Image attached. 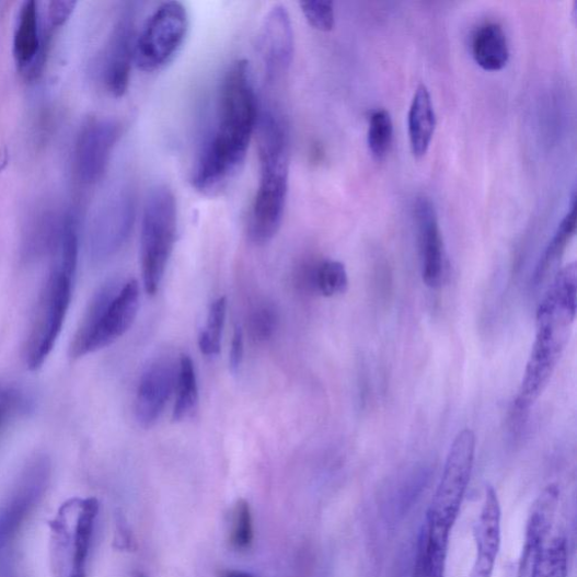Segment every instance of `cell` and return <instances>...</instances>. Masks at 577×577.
Wrapping results in <instances>:
<instances>
[{"label": "cell", "mask_w": 577, "mask_h": 577, "mask_svg": "<svg viewBox=\"0 0 577 577\" xmlns=\"http://www.w3.org/2000/svg\"><path fill=\"white\" fill-rule=\"evenodd\" d=\"M216 108L214 128L191 178L205 196L218 195L239 174L257 129L259 106L246 60H236L226 70Z\"/></svg>", "instance_id": "cell-1"}, {"label": "cell", "mask_w": 577, "mask_h": 577, "mask_svg": "<svg viewBox=\"0 0 577 577\" xmlns=\"http://www.w3.org/2000/svg\"><path fill=\"white\" fill-rule=\"evenodd\" d=\"M259 182L253 200L249 235L256 245L278 234L286 210L290 172V130L282 107L265 102L257 123Z\"/></svg>", "instance_id": "cell-2"}, {"label": "cell", "mask_w": 577, "mask_h": 577, "mask_svg": "<svg viewBox=\"0 0 577 577\" xmlns=\"http://www.w3.org/2000/svg\"><path fill=\"white\" fill-rule=\"evenodd\" d=\"M140 289L137 280H109L93 296L77 330L70 348L73 359L106 348L132 326L139 310Z\"/></svg>", "instance_id": "cell-3"}, {"label": "cell", "mask_w": 577, "mask_h": 577, "mask_svg": "<svg viewBox=\"0 0 577 577\" xmlns=\"http://www.w3.org/2000/svg\"><path fill=\"white\" fill-rule=\"evenodd\" d=\"M575 316L544 297L536 312V332L515 403L518 416L541 397L561 359Z\"/></svg>", "instance_id": "cell-4"}, {"label": "cell", "mask_w": 577, "mask_h": 577, "mask_svg": "<svg viewBox=\"0 0 577 577\" xmlns=\"http://www.w3.org/2000/svg\"><path fill=\"white\" fill-rule=\"evenodd\" d=\"M177 234V204L173 191L157 185L146 198L140 236L141 274L145 290L157 295L173 254Z\"/></svg>", "instance_id": "cell-5"}, {"label": "cell", "mask_w": 577, "mask_h": 577, "mask_svg": "<svg viewBox=\"0 0 577 577\" xmlns=\"http://www.w3.org/2000/svg\"><path fill=\"white\" fill-rule=\"evenodd\" d=\"M76 272L54 264L38 298L26 342L25 360L30 370L41 369L60 336L73 292Z\"/></svg>", "instance_id": "cell-6"}, {"label": "cell", "mask_w": 577, "mask_h": 577, "mask_svg": "<svg viewBox=\"0 0 577 577\" xmlns=\"http://www.w3.org/2000/svg\"><path fill=\"white\" fill-rule=\"evenodd\" d=\"M476 453L473 430L460 431L446 459L442 476L425 523L434 530L451 534L471 481Z\"/></svg>", "instance_id": "cell-7"}, {"label": "cell", "mask_w": 577, "mask_h": 577, "mask_svg": "<svg viewBox=\"0 0 577 577\" xmlns=\"http://www.w3.org/2000/svg\"><path fill=\"white\" fill-rule=\"evenodd\" d=\"M188 27V13L182 3L161 4L137 35L135 65L145 72L165 68L182 49Z\"/></svg>", "instance_id": "cell-8"}, {"label": "cell", "mask_w": 577, "mask_h": 577, "mask_svg": "<svg viewBox=\"0 0 577 577\" xmlns=\"http://www.w3.org/2000/svg\"><path fill=\"white\" fill-rule=\"evenodd\" d=\"M258 53L267 88L278 86L290 69L295 53L292 23L285 7L275 5L265 15L259 32Z\"/></svg>", "instance_id": "cell-9"}, {"label": "cell", "mask_w": 577, "mask_h": 577, "mask_svg": "<svg viewBox=\"0 0 577 577\" xmlns=\"http://www.w3.org/2000/svg\"><path fill=\"white\" fill-rule=\"evenodd\" d=\"M120 137L122 125L112 119H95L84 126L74 149L76 171L83 183L95 184L103 177Z\"/></svg>", "instance_id": "cell-10"}, {"label": "cell", "mask_w": 577, "mask_h": 577, "mask_svg": "<svg viewBox=\"0 0 577 577\" xmlns=\"http://www.w3.org/2000/svg\"><path fill=\"white\" fill-rule=\"evenodd\" d=\"M136 218V198L125 189L101 209L91 235L92 255L105 259L117 253L128 241Z\"/></svg>", "instance_id": "cell-11"}, {"label": "cell", "mask_w": 577, "mask_h": 577, "mask_svg": "<svg viewBox=\"0 0 577 577\" xmlns=\"http://www.w3.org/2000/svg\"><path fill=\"white\" fill-rule=\"evenodd\" d=\"M136 38L135 15L128 11L113 27L102 61L103 84L114 97H123L128 92Z\"/></svg>", "instance_id": "cell-12"}, {"label": "cell", "mask_w": 577, "mask_h": 577, "mask_svg": "<svg viewBox=\"0 0 577 577\" xmlns=\"http://www.w3.org/2000/svg\"><path fill=\"white\" fill-rule=\"evenodd\" d=\"M178 366L168 358L152 362L142 373L136 396V417L143 428L159 420L176 389Z\"/></svg>", "instance_id": "cell-13"}, {"label": "cell", "mask_w": 577, "mask_h": 577, "mask_svg": "<svg viewBox=\"0 0 577 577\" xmlns=\"http://www.w3.org/2000/svg\"><path fill=\"white\" fill-rule=\"evenodd\" d=\"M49 50V37L41 27L38 4L28 0L20 8L13 38V56L19 70L28 79L42 73Z\"/></svg>", "instance_id": "cell-14"}, {"label": "cell", "mask_w": 577, "mask_h": 577, "mask_svg": "<svg viewBox=\"0 0 577 577\" xmlns=\"http://www.w3.org/2000/svg\"><path fill=\"white\" fill-rule=\"evenodd\" d=\"M415 220L422 263V278L430 289H438L443 277V241L432 201L420 197L415 204Z\"/></svg>", "instance_id": "cell-15"}, {"label": "cell", "mask_w": 577, "mask_h": 577, "mask_svg": "<svg viewBox=\"0 0 577 577\" xmlns=\"http://www.w3.org/2000/svg\"><path fill=\"white\" fill-rule=\"evenodd\" d=\"M474 535L476 557L470 577H492L499 546H501V506L492 486L486 487Z\"/></svg>", "instance_id": "cell-16"}, {"label": "cell", "mask_w": 577, "mask_h": 577, "mask_svg": "<svg viewBox=\"0 0 577 577\" xmlns=\"http://www.w3.org/2000/svg\"><path fill=\"white\" fill-rule=\"evenodd\" d=\"M558 504L559 488L556 484H550L532 505L527 522L519 577L529 575L534 558L549 543Z\"/></svg>", "instance_id": "cell-17"}, {"label": "cell", "mask_w": 577, "mask_h": 577, "mask_svg": "<svg viewBox=\"0 0 577 577\" xmlns=\"http://www.w3.org/2000/svg\"><path fill=\"white\" fill-rule=\"evenodd\" d=\"M437 126L436 111L428 88L418 85L408 112V137L414 158L427 155Z\"/></svg>", "instance_id": "cell-18"}, {"label": "cell", "mask_w": 577, "mask_h": 577, "mask_svg": "<svg viewBox=\"0 0 577 577\" xmlns=\"http://www.w3.org/2000/svg\"><path fill=\"white\" fill-rule=\"evenodd\" d=\"M450 534L425 522L419 531L414 577H445Z\"/></svg>", "instance_id": "cell-19"}, {"label": "cell", "mask_w": 577, "mask_h": 577, "mask_svg": "<svg viewBox=\"0 0 577 577\" xmlns=\"http://www.w3.org/2000/svg\"><path fill=\"white\" fill-rule=\"evenodd\" d=\"M473 56L484 70L497 71L506 67L510 51L507 34L501 25L489 22L474 35Z\"/></svg>", "instance_id": "cell-20"}, {"label": "cell", "mask_w": 577, "mask_h": 577, "mask_svg": "<svg viewBox=\"0 0 577 577\" xmlns=\"http://www.w3.org/2000/svg\"><path fill=\"white\" fill-rule=\"evenodd\" d=\"M100 505L95 497L80 499L72 530L71 572H83L91 549Z\"/></svg>", "instance_id": "cell-21"}, {"label": "cell", "mask_w": 577, "mask_h": 577, "mask_svg": "<svg viewBox=\"0 0 577 577\" xmlns=\"http://www.w3.org/2000/svg\"><path fill=\"white\" fill-rule=\"evenodd\" d=\"M175 391L177 396L173 419L180 422L194 414L199 403L197 373L194 361L188 356L180 359Z\"/></svg>", "instance_id": "cell-22"}, {"label": "cell", "mask_w": 577, "mask_h": 577, "mask_svg": "<svg viewBox=\"0 0 577 577\" xmlns=\"http://www.w3.org/2000/svg\"><path fill=\"white\" fill-rule=\"evenodd\" d=\"M576 229V212L575 206L570 207V211L564 217L558 224L556 232L547 245L540 263L535 267L533 275V282L540 284L543 281L550 272L561 261L568 243L575 234Z\"/></svg>", "instance_id": "cell-23"}, {"label": "cell", "mask_w": 577, "mask_h": 577, "mask_svg": "<svg viewBox=\"0 0 577 577\" xmlns=\"http://www.w3.org/2000/svg\"><path fill=\"white\" fill-rule=\"evenodd\" d=\"M530 577H567V543L557 535L534 558Z\"/></svg>", "instance_id": "cell-24"}, {"label": "cell", "mask_w": 577, "mask_h": 577, "mask_svg": "<svg viewBox=\"0 0 577 577\" xmlns=\"http://www.w3.org/2000/svg\"><path fill=\"white\" fill-rule=\"evenodd\" d=\"M394 125L391 113L386 109H376L370 115L368 129V147L376 161L386 159L393 143Z\"/></svg>", "instance_id": "cell-25"}, {"label": "cell", "mask_w": 577, "mask_h": 577, "mask_svg": "<svg viewBox=\"0 0 577 577\" xmlns=\"http://www.w3.org/2000/svg\"><path fill=\"white\" fill-rule=\"evenodd\" d=\"M254 542V526L252 510L246 499L236 503L232 515V528L229 533V544L235 552H247Z\"/></svg>", "instance_id": "cell-26"}, {"label": "cell", "mask_w": 577, "mask_h": 577, "mask_svg": "<svg viewBox=\"0 0 577 577\" xmlns=\"http://www.w3.org/2000/svg\"><path fill=\"white\" fill-rule=\"evenodd\" d=\"M315 288L327 298L345 293L349 288V277L344 264L333 259L318 264Z\"/></svg>", "instance_id": "cell-27"}, {"label": "cell", "mask_w": 577, "mask_h": 577, "mask_svg": "<svg viewBox=\"0 0 577 577\" xmlns=\"http://www.w3.org/2000/svg\"><path fill=\"white\" fill-rule=\"evenodd\" d=\"M227 313V299L218 298L212 302L208 315V323L199 336L200 350L205 356H218L221 348V334Z\"/></svg>", "instance_id": "cell-28"}, {"label": "cell", "mask_w": 577, "mask_h": 577, "mask_svg": "<svg viewBox=\"0 0 577 577\" xmlns=\"http://www.w3.org/2000/svg\"><path fill=\"white\" fill-rule=\"evenodd\" d=\"M279 324V314L275 304L264 302L255 308L250 316L251 336L257 342H265L275 335Z\"/></svg>", "instance_id": "cell-29"}, {"label": "cell", "mask_w": 577, "mask_h": 577, "mask_svg": "<svg viewBox=\"0 0 577 577\" xmlns=\"http://www.w3.org/2000/svg\"><path fill=\"white\" fill-rule=\"evenodd\" d=\"M301 12L310 25L321 32H331L335 26L334 5L328 0L301 2Z\"/></svg>", "instance_id": "cell-30"}, {"label": "cell", "mask_w": 577, "mask_h": 577, "mask_svg": "<svg viewBox=\"0 0 577 577\" xmlns=\"http://www.w3.org/2000/svg\"><path fill=\"white\" fill-rule=\"evenodd\" d=\"M77 2H66V0H54L48 5V21L51 28L62 27L71 18Z\"/></svg>", "instance_id": "cell-31"}, {"label": "cell", "mask_w": 577, "mask_h": 577, "mask_svg": "<svg viewBox=\"0 0 577 577\" xmlns=\"http://www.w3.org/2000/svg\"><path fill=\"white\" fill-rule=\"evenodd\" d=\"M21 406V396L16 391L0 388V429H2L9 419L18 412Z\"/></svg>", "instance_id": "cell-32"}, {"label": "cell", "mask_w": 577, "mask_h": 577, "mask_svg": "<svg viewBox=\"0 0 577 577\" xmlns=\"http://www.w3.org/2000/svg\"><path fill=\"white\" fill-rule=\"evenodd\" d=\"M244 358V335L240 326L235 327L232 341V349L229 353V366L233 372H238Z\"/></svg>", "instance_id": "cell-33"}, {"label": "cell", "mask_w": 577, "mask_h": 577, "mask_svg": "<svg viewBox=\"0 0 577 577\" xmlns=\"http://www.w3.org/2000/svg\"><path fill=\"white\" fill-rule=\"evenodd\" d=\"M220 577H255L251 573L236 569H222L219 572Z\"/></svg>", "instance_id": "cell-34"}, {"label": "cell", "mask_w": 577, "mask_h": 577, "mask_svg": "<svg viewBox=\"0 0 577 577\" xmlns=\"http://www.w3.org/2000/svg\"><path fill=\"white\" fill-rule=\"evenodd\" d=\"M68 577H86V575H85V570H83V572H72V573L69 574Z\"/></svg>", "instance_id": "cell-35"}, {"label": "cell", "mask_w": 577, "mask_h": 577, "mask_svg": "<svg viewBox=\"0 0 577 577\" xmlns=\"http://www.w3.org/2000/svg\"><path fill=\"white\" fill-rule=\"evenodd\" d=\"M137 577H145V576H143L142 574H138V576H137Z\"/></svg>", "instance_id": "cell-36"}]
</instances>
